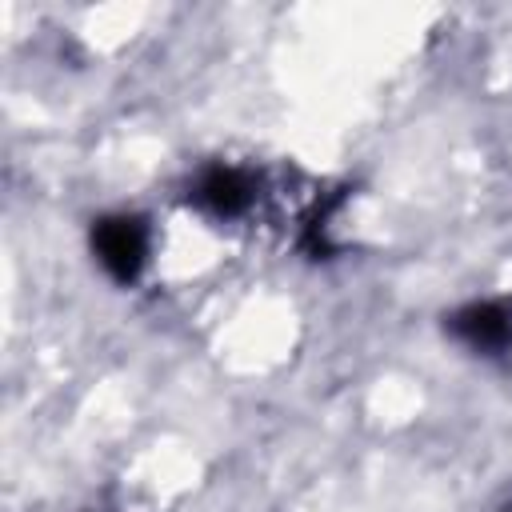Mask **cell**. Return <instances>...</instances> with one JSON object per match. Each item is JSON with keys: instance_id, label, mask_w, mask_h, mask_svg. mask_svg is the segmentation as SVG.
Masks as SVG:
<instances>
[{"instance_id": "2", "label": "cell", "mask_w": 512, "mask_h": 512, "mask_svg": "<svg viewBox=\"0 0 512 512\" xmlns=\"http://www.w3.org/2000/svg\"><path fill=\"white\" fill-rule=\"evenodd\" d=\"M260 176L244 164H204L188 184V204L208 220H240L256 208Z\"/></svg>"}, {"instance_id": "1", "label": "cell", "mask_w": 512, "mask_h": 512, "mask_svg": "<svg viewBox=\"0 0 512 512\" xmlns=\"http://www.w3.org/2000/svg\"><path fill=\"white\" fill-rule=\"evenodd\" d=\"M88 248L96 256V264L104 268V276L128 288L148 268V256H152V224L144 216H136V212L96 216L92 228H88Z\"/></svg>"}, {"instance_id": "3", "label": "cell", "mask_w": 512, "mask_h": 512, "mask_svg": "<svg viewBox=\"0 0 512 512\" xmlns=\"http://www.w3.org/2000/svg\"><path fill=\"white\" fill-rule=\"evenodd\" d=\"M444 336L476 356H508L512 352V296H484L452 308L444 316Z\"/></svg>"}]
</instances>
